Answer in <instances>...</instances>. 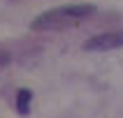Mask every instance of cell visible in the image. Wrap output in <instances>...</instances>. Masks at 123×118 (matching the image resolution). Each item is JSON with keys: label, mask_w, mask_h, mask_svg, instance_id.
I'll use <instances>...</instances> for the list:
<instances>
[{"label": "cell", "mask_w": 123, "mask_h": 118, "mask_svg": "<svg viewBox=\"0 0 123 118\" xmlns=\"http://www.w3.org/2000/svg\"><path fill=\"white\" fill-rule=\"evenodd\" d=\"M7 62H9V53H7V51H0V67L7 65Z\"/></svg>", "instance_id": "277c9868"}, {"label": "cell", "mask_w": 123, "mask_h": 118, "mask_svg": "<svg viewBox=\"0 0 123 118\" xmlns=\"http://www.w3.org/2000/svg\"><path fill=\"white\" fill-rule=\"evenodd\" d=\"M86 51H111V49H123V30H111V33H100L91 37L84 44Z\"/></svg>", "instance_id": "7a4b0ae2"}, {"label": "cell", "mask_w": 123, "mask_h": 118, "mask_svg": "<svg viewBox=\"0 0 123 118\" xmlns=\"http://www.w3.org/2000/svg\"><path fill=\"white\" fill-rule=\"evenodd\" d=\"M30 104H33V90L19 88V93H16V113L19 116H28L30 113Z\"/></svg>", "instance_id": "3957f363"}, {"label": "cell", "mask_w": 123, "mask_h": 118, "mask_svg": "<svg viewBox=\"0 0 123 118\" xmlns=\"http://www.w3.org/2000/svg\"><path fill=\"white\" fill-rule=\"evenodd\" d=\"M93 14H95V5H63L37 14L30 21V28L35 33H54V30H65V28H77L81 21L91 19Z\"/></svg>", "instance_id": "6da1fadb"}]
</instances>
